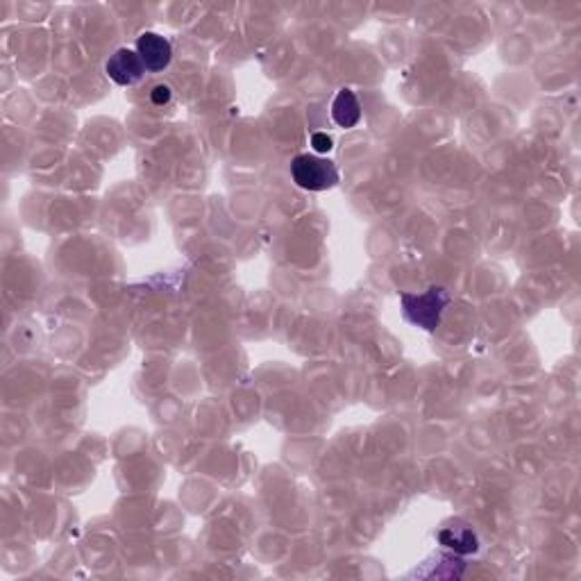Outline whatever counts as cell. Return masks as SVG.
I'll return each instance as SVG.
<instances>
[{
	"mask_svg": "<svg viewBox=\"0 0 581 581\" xmlns=\"http://www.w3.org/2000/svg\"><path fill=\"white\" fill-rule=\"evenodd\" d=\"M400 303H402V316L412 325L425 332H434L445 307L450 305V294L443 286H431L425 294H402Z\"/></svg>",
	"mask_w": 581,
	"mask_h": 581,
	"instance_id": "cell-1",
	"label": "cell"
},
{
	"mask_svg": "<svg viewBox=\"0 0 581 581\" xmlns=\"http://www.w3.org/2000/svg\"><path fill=\"white\" fill-rule=\"evenodd\" d=\"M291 175H294V182L305 191H327V189L336 187L341 179L334 161L323 160L318 155H309V152L294 157Z\"/></svg>",
	"mask_w": 581,
	"mask_h": 581,
	"instance_id": "cell-2",
	"label": "cell"
},
{
	"mask_svg": "<svg viewBox=\"0 0 581 581\" xmlns=\"http://www.w3.org/2000/svg\"><path fill=\"white\" fill-rule=\"evenodd\" d=\"M105 73L107 78L114 84H119V87H132V84L143 80L146 66H143L137 51H132V48H119V51L107 60Z\"/></svg>",
	"mask_w": 581,
	"mask_h": 581,
	"instance_id": "cell-3",
	"label": "cell"
},
{
	"mask_svg": "<svg viewBox=\"0 0 581 581\" xmlns=\"http://www.w3.org/2000/svg\"><path fill=\"white\" fill-rule=\"evenodd\" d=\"M137 53L150 73H161L173 60V44L157 33H143L137 42Z\"/></svg>",
	"mask_w": 581,
	"mask_h": 581,
	"instance_id": "cell-4",
	"label": "cell"
},
{
	"mask_svg": "<svg viewBox=\"0 0 581 581\" xmlns=\"http://www.w3.org/2000/svg\"><path fill=\"white\" fill-rule=\"evenodd\" d=\"M332 119L339 128H354L362 121V105H359L357 96L350 89H341L336 93L334 102H332Z\"/></svg>",
	"mask_w": 581,
	"mask_h": 581,
	"instance_id": "cell-5",
	"label": "cell"
},
{
	"mask_svg": "<svg viewBox=\"0 0 581 581\" xmlns=\"http://www.w3.org/2000/svg\"><path fill=\"white\" fill-rule=\"evenodd\" d=\"M439 540L445 547L454 549L459 554H472L479 549V540H477L475 531L468 529V527H445V529H441Z\"/></svg>",
	"mask_w": 581,
	"mask_h": 581,
	"instance_id": "cell-6",
	"label": "cell"
},
{
	"mask_svg": "<svg viewBox=\"0 0 581 581\" xmlns=\"http://www.w3.org/2000/svg\"><path fill=\"white\" fill-rule=\"evenodd\" d=\"M150 101H152V105L164 107L166 102L170 101V87H169V84H157V87H152Z\"/></svg>",
	"mask_w": 581,
	"mask_h": 581,
	"instance_id": "cell-7",
	"label": "cell"
},
{
	"mask_svg": "<svg viewBox=\"0 0 581 581\" xmlns=\"http://www.w3.org/2000/svg\"><path fill=\"white\" fill-rule=\"evenodd\" d=\"M312 146L316 152H330L332 148H334V141H332V137H327L325 132H316L312 134Z\"/></svg>",
	"mask_w": 581,
	"mask_h": 581,
	"instance_id": "cell-8",
	"label": "cell"
}]
</instances>
